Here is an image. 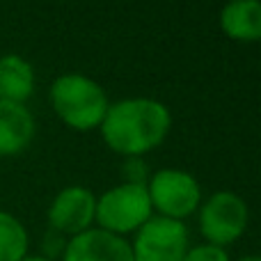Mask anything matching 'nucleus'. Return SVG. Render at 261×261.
Listing matches in <instances>:
<instances>
[{
    "instance_id": "nucleus-7",
    "label": "nucleus",
    "mask_w": 261,
    "mask_h": 261,
    "mask_svg": "<svg viewBox=\"0 0 261 261\" xmlns=\"http://www.w3.org/2000/svg\"><path fill=\"white\" fill-rule=\"evenodd\" d=\"M96 199L87 188H64L48 208V222L60 234H81L94 220Z\"/></svg>"
},
{
    "instance_id": "nucleus-12",
    "label": "nucleus",
    "mask_w": 261,
    "mask_h": 261,
    "mask_svg": "<svg viewBox=\"0 0 261 261\" xmlns=\"http://www.w3.org/2000/svg\"><path fill=\"white\" fill-rule=\"evenodd\" d=\"M28 257V231L12 213L0 211V261Z\"/></svg>"
},
{
    "instance_id": "nucleus-11",
    "label": "nucleus",
    "mask_w": 261,
    "mask_h": 261,
    "mask_svg": "<svg viewBox=\"0 0 261 261\" xmlns=\"http://www.w3.org/2000/svg\"><path fill=\"white\" fill-rule=\"evenodd\" d=\"M35 92V71L18 55L0 58V101L25 103Z\"/></svg>"
},
{
    "instance_id": "nucleus-6",
    "label": "nucleus",
    "mask_w": 261,
    "mask_h": 261,
    "mask_svg": "<svg viewBox=\"0 0 261 261\" xmlns=\"http://www.w3.org/2000/svg\"><path fill=\"white\" fill-rule=\"evenodd\" d=\"M202 234L208 245H229L248 227V206L234 193H216L202 208L199 216Z\"/></svg>"
},
{
    "instance_id": "nucleus-1",
    "label": "nucleus",
    "mask_w": 261,
    "mask_h": 261,
    "mask_svg": "<svg viewBox=\"0 0 261 261\" xmlns=\"http://www.w3.org/2000/svg\"><path fill=\"white\" fill-rule=\"evenodd\" d=\"M170 130V113L153 99H126L108 106L101 133L110 149L126 156L151 151Z\"/></svg>"
},
{
    "instance_id": "nucleus-15",
    "label": "nucleus",
    "mask_w": 261,
    "mask_h": 261,
    "mask_svg": "<svg viewBox=\"0 0 261 261\" xmlns=\"http://www.w3.org/2000/svg\"><path fill=\"white\" fill-rule=\"evenodd\" d=\"M21 261H53V259H48V257H23Z\"/></svg>"
},
{
    "instance_id": "nucleus-5",
    "label": "nucleus",
    "mask_w": 261,
    "mask_h": 261,
    "mask_svg": "<svg viewBox=\"0 0 261 261\" xmlns=\"http://www.w3.org/2000/svg\"><path fill=\"white\" fill-rule=\"evenodd\" d=\"M151 206L163 213V218L181 220L190 216L199 204V186L193 174L181 170H161L151 176L147 186Z\"/></svg>"
},
{
    "instance_id": "nucleus-14",
    "label": "nucleus",
    "mask_w": 261,
    "mask_h": 261,
    "mask_svg": "<svg viewBox=\"0 0 261 261\" xmlns=\"http://www.w3.org/2000/svg\"><path fill=\"white\" fill-rule=\"evenodd\" d=\"M124 174H126L128 184H144V179H147V165L138 156H130L126 161V165H124Z\"/></svg>"
},
{
    "instance_id": "nucleus-10",
    "label": "nucleus",
    "mask_w": 261,
    "mask_h": 261,
    "mask_svg": "<svg viewBox=\"0 0 261 261\" xmlns=\"http://www.w3.org/2000/svg\"><path fill=\"white\" fill-rule=\"evenodd\" d=\"M220 25L231 39H261V3L259 0H231L220 14Z\"/></svg>"
},
{
    "instance_id": "nucleus-3",
    "label": "nucleus",
    "mask_w": 261,
    "mask_h": 261,
    "mask_svg": "<svg viewBox=\"0 0 261 261\" xmlns=\"http://www.w3.org/2000/svg\"><path fill=\"white\" fill-rule=\"evenodd\" d=\"M94 218L110 234L140 229L151 218V199L144 184H124L108 190L96 202Z\"/></svg>"
},
{
    "instance_id": "nucleus-2",
    "label": "nucleus",
    "mask_w": 261,
    "mask_h": 261,
    "mask_svg": "<svg viewBox=\"0 0 261 261\" xmlns=\"http://www.w3.org/2000/svg\"><path fill=\"white\" fill-rule=\"evenodd\" d=\"M50 103L64 124L78 130H90L103 122L108 99L94 81L78 73L60 76L50 85Z\"/></svg>"
},
{
    "instance_id": "nucleus-16",
    "label": "nucleus",
    "mask_w": 261,
    "mask_h": 261,
    "mask_svg": "<svg viewBox=\"0 0 261 261\" xmlns=\"http://www.w3.org/2000/svg\"><path fill=\"white\" fill-rule=\"evenodd\" d=\"M241 261H261V257H245V259H241Z\"/></svg>"
},
{
    "instance_id": "nucleus-9",
    "label": "nucleus",
    "mask_w": 261,
    "mask_h": 261,
    "mask_svg": "<svg viewBox=\"0 0 261 261\" xmlns=\"http://www.w3.org/2000/svg\"><path fill=\"white\" fill-rule=\"evenodd\" d=\"M35 138V119L21 103L0 101V156H16Z\"/></svg>"
},
{
    "instance_id": "nucleus-4",
    "label": "nucleus",
    "mask_w": 261,
    "mask_h": 261,
    "mask_svg": "<svg viewBox=\"0 0 261 261\" xmlns=\"http://www.w3.org/2000/svg\"><path fill=\"white\" fill-rule=\"evenodd\" d=\"M133 261H184L188 254V231L172 218H149L138 229Z\"/></svg>"
},
{
    "instance_id": "nucleus-13",
    "label": "nucleus",
    "mask_w": 261,
    "mask_h": 261,
    "mask_svg": "<svg viewBox=\"0 0 261 261\" xmlns=\"http://www.w3.org/2000/svg\"><path fill=\"white\" fill-rule=\"evenodd\" d=\"M184 261H229V257H227V252L222 248H216V245H199V248L190 250Z\"/></svg>"
},
{
    "instance_id": "nucleus-8",
    "label": "nucleus",
    "mask_w": 261,
    "mask_h": 261,
    "mask_svg": "<svg viewBox=\"0 0 261 261\" xmlns=\"http://www.w3.org/2000/svg\"><path fill=\"white\" fill-rule=\"evenodd\" d=\"M62 261H133V250L117 234L85 229L64 245Z\"/></svg>"
}]
</instances>
